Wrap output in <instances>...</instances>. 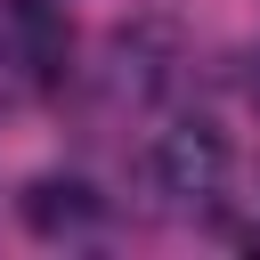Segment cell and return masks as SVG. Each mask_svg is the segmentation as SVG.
Returning a JSON list of instances; mask_svg holds the SVG:
<instances>
[{
  "label": "cell",
  "instance_id": "cell-1",
  "mask_svg": "<svg viewBox=\"0 0 260 260\" xmlns=\"http://www.w3.org/2000/svg\"><path fill=\"white\" fill-rule=\"evenodd\" d=\"M73 32L41 0H0V89H49L65 73Z\"/></svg>",
  "mask_w": 260,
  "mask_h": 260
},
{
  "label": "cell",
  "instance_id": "cell-2",
  "mask_svg": "<svg viewBox=\"0 0 260 260\" xmlns=\"http://www.w3.org/2000/svg\"><path fill=\"white\" fill-rule=\"evenodd\" d=\"M146 171H154V187H162L171 203H203V195H219V179H228V130H211V122H171V130L154 138Z\"/></svg>",
  "mask_w": 260,
  "mask_h": 260
},
{
  "label": "cell",
  "instance_id": "cell-3",
  "mask_svg": "<svg viewBox=\"0 0 260 260\" xmlns=\"http://www.w3.org/2000/svg\"><path fill=\"white\" fill-rule=\"evenodd\" d=\"M171 73H179L171 24H122V32H114V49H106V89H114L122 106H154V98L171 89Z\"/></svg>",
  "mask_w": 260,
  "mask_h": 260
},
{
  "label": "cell",
  "instance_id": "cell-4",
  "mask_svg": "<svg viewBox=\"0 0 260 260\" xmlns=\"http://www.w3.org/2000/svg\"><path fill=\"white\" fill-rule=\"evenodd\" d=\"M16 219H24L32 236H73V228L98 219V195H89V179H73V171H41V179L16 195Z\"/></svg>",
  "mask_w": 260,
  "mask_h": 260
},
{
  "label": "cell",
  "instance_id": "cell-5",
  "mask_svg": "<svg viewBox=\"0 0 260 260\" xmlns=\"http://www.w3.org/2000/svg\"><path fill=\"white\" fill-rule=\"evenodd\" d=\"M244 252H260V228H252V236H244Z\"/></svg>",
  "mask_w": 260,
  "mask_h": 260
}]
</instances>
